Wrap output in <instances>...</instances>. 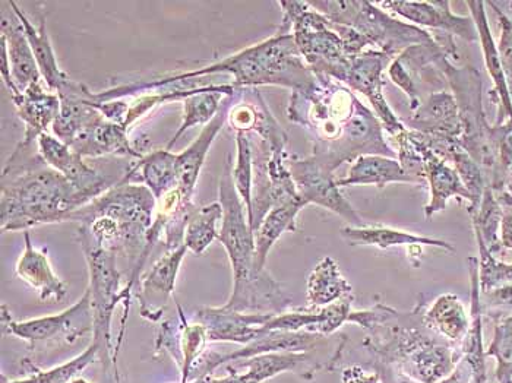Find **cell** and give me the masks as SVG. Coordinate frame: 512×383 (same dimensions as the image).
I'll return each instance as SVG.
<instances>
[{
  "mask_svg": "<svg viewBox=\"0 0 512 383\" xmlns=\"http://www.w3.org/2000/svg\"><path fill=\"white\" fill-rule=\"evenodd\" d=\"M287 116L308 132L312 157L330 172L362 155L397 158L378 116L333 78L316 75L311 87L293 91Z\"/></svg>",
  "mask_w": 512,
  "mask_h": 383,
  "instance_id": "1",
  "label": "cell"
},
{
  "mask_svg": "<svg viewBox=\"0 0 512 383\" xmlns=\"http://www.w3.org/2000/svg\"><path fill=\"white\" fill-rule=\"evenodd\" d=\"M34 147L18 144L6 161L2 173V231H27L40 224L62 223L90 204Z\"/></svg>",
  "mask_w": 512,
  "mask_h": 383,
  "instance_id": "2",
  "label": "cell"
},
{
  "mask_svg": "<svg viewBox=\"0 0 512 383\" xmlns=\"http://www.w3.org/2000/svg\"><path fill=\"white\" fill-rule=\"evenodd\" d=\"M220 204L223 207L218 239L229 255L235 287L227 309L236 312L256 310L258 313H280L290 300L267 272L255 268V236L248 221V212L237 195L232 166L227 160L220 180Z\"/></svg>",
  "mask_w": 512,
  "mask_h": 383,
  "instance_id": "3",
  "label": "cell"
},
{
  "mask_svg": "<svg viewBox=\"0 0 512 383\" xmlns=\"http://www.w3.org/2000/svg\"><path fill=\"white\" fill-rule=\"evenodd\" d=\"M214 74H230L236 88H256L265 85L300 91L314 84L316 75L300 55L292 31L278 28L270 39L246 47L235 55L218 60L216 63L197 69L158 79L167 82L199 79Z\"/></svg>",
  "mask_w": 512,
  "mask_h": 383,
  "instance_id": "4",
  "label": "cell"
},
{
  "mask_svg": "<svg viewBox=\"0 0 512 383\" xmlns=\"http://www.w3.org/2000/svg\"><path fill=\"white\" fill-rule=\"evenodd\" d=\"M460 110L461 136L458 144L479 164L493 192L504 191L508 176L501 164L502 125H491L483 107L482 75L473 66H455L447 55L438 59Z\"/></svg>",
  "mask_w": 512,
  "mask_h": 383,
  "instance_id": "5",
  "label": "cell"
},
{
  "mask_svg": "<svg viewBox=\"0 0 512 383\" xmlns=\"http://www.w3.org/2000/svg\"><path fill=\"white\" fill-rule=\"evenodd\" d=\"M157 199L150 189L122 180L85 207L75 211L68 221H81L93 239L110 252L147 246L153 226Z\"/></svg>",
  "mask_w": 512,
  "mask_h": 383,
  "instance_id": "6",
  "label": "cell"
},
{
  "mask_svg": "<svg viewBox=\"0 0 512 383\" xmlns=\"http://www.w3.org/2000/svg\"><path fill=\"white\" fill-rule=\"evenodd\" d=\"M309 5L334 24L352 28L366 40L372 50H378L393 59L416 44L435 43L429 31L409 22L395 20L372 2L324 0L309 2Z\"/></svg>",
  "mask_w": 512,
  "mask_h": 383,
  "instance_id": "7",
  "label": "cell"
},
{
  "mask_svg": "<svg viewBox=\"0 0 512 383\" xmlns=\"http://www.w3.org/2000/svg\"><path fill=\"white\" fill-rule=\"evenodd\" d=\"M79 243L85 253L90 271L91 307L94 318V341L99 353L109 351L110 325L115 307L120 300L128 299L125 290L120 291V274L116 268V253L104 249L85 227H79Z\"/></svg>",
  "mask_w": 512,
  "mask_h": 383,
  "instance_id": "8",
  "label": "cell"
},
{
  "mask_svg": "<svg viewBox=\"0 0 512 383\" xmlns=\"http://www.w3.org/2000/svg\"><path fill=\"white\" fill-rule=\"evenodd\" d=\"M447 55L438 43L416 44L397 56L388 66V77L409 98L410 112L422 104V93L432 88V93L448 87L439 71L438 59Z\"/></svg>",
  "mask_w": 512,
  "mask_h": 383,
  "instance_id": "9",
  "label": "cell"
},
{
  "mask_svg": "<svg viewBox=\"0 0 512 383\" xmlns=\"http://www.w3.org/2000/svg\"><path fill=\"white\" fill-rule=\"evenodd\" d=\"M287 166L292 173L297 192L306 204H315L340 215L352 227L366 226L359 212L344 198L333 172L325 169L314 157L302 158L289 154Z\"/></svg>",
  "mask_w": 512,
  "mask_h": 383,
  "instance_id": "10",
  "label": "cell"
},
{
  "mask_svg": "<svg viewBox=\"0 0 512 383\" xmlns=\"http://www.w3.org/2000/svg\"><path fill=\"white\" fill-rule=\"evenodd\" d=\"M3 326L8 329L9 334L33 344L55 341L74 343L79 337L94 329L90 290L85 291L84 296L74 306L58 315L43 316L24 322H6L3 319Z\"/></svg>",
  "mask_w": 512,
  "mask_h": 383,
  "instance_id": "11",
  "label": "cell"
},
{
  "mask_svg": "<svg viewBox=\"0 0 512 383\" xmlns=\"http://www.w3.org/2000/svg\"><path fill=\"white\" fill-rule=\"evenodd\" d=\"M393 60L378 50H365L353 58L352 65L343 81V84L347 85L350 90L368 98L375 115L384 126V131H387L391 138H395L407 129L403 120L395 115L384 96L385 81L382 75Z\"/></svg>",
  "mask_w": 512,
  "mask_h": 383,
  "instance_id": "12",
  "label": "cell"
},
{
  "mask_svg": "<svg viewBox=\"0 0 512 383\" xmlns=\"http://www.w3.org/2000/svg\"><path fill=\"white\" fill-rule=\"evenodd\" d=\"M385 12H393L409 24L416 27L432 28L436 33L450 34L467 43H477L476 25L472 17L454 14L451 2L435 0V2H414V0H395V2H375Z\"/></svg>",
  "mask_w": 512,
  "mask_h": 383,
  "instance_id": "13",
  "label": "cell"
},
{
  "mask_svg": "<svg viewBox=\"0 0 512 383\" xmlns=\"http://www.w3.org/2000/svg\"><path fill=\"white\" fill-rule=\"evenodd\" d=\"M39 154L53 170L69 180L88 202L99 198L116 185L109 177L85 163L81 155L56 136L43 134L37 139Z\"/></svg>",
  "mask_w": 512,
  "mask_h": 383,
  "instance_id": "14",
  "label": "cell"
},
{
  "mask_svg": "<svg viewBox=\"0 0 512 383\" xmlns=\"http://www.w3.org/2000/svg\"><path fill=\"white\" fill-rule=\"evenodd\" d=\"M409 136L425 161L426 185L429 186V202L425 207V217L432 218L438 212L447 208L450 199H457L460 204L467 202V208L472 205V195L467 191L454 167L448 166L447 161L429 150L416 134L409 129Z\"/></svg>",
  "mask_w": 512,
  "mask_h": 383,
  "instance_id": "15",
  "label": "cell"
},
{
  "mask_svg": "<svg viewBox=\"0 0 512 383\" xmlns=\"http://www.w3.org/2000/svg\"><path fill=\"white\" fill-rule=\"evenodd\" d=\"M470 9V17L474 21L479 34V43L482 47L483 60H485L486 71L493 82V88L489 91V100L495 104L496 120L495 125H502L507 120H512V100L508 91L507 79L499 59L498 46L493 40L491 25L486 15L485 2H467Z\"/></svg>",
  "mask_w": 512,
  "mask_h": 383,
  "instance_id": "16",
  "label": "cell"
},
{
  "mask_svg": "<svg viewBox=\"0 0 512 383\" xmlns=\"http://www.w3.org/2000/svg\"><path fill=\"white\" fill-rule=\"evenodd\" d=\"M274 313H243L227 307H205L199 310L198 319L207 329L208 340L251 343L265 334L262 326Z\"/></svg>",
  "mask_w": 512,
  "mask_h": 383,
  "instance_id": "17",
  "label": "cell"
},
{
  "mask_svg": "<svg viewBox=\"0 0 512 383\" xmlns=\"http://www.w3.org/2000/svg\"><path fill=\"white\" fill-rule=\"evenodd\" d=\"M17 107L18 116L25 125L24 136L20 144L25 147L37 145V139L47 134L59 115L60 100L58 94L44 88V81L34 82L25 91L11 96Z\"/></svg>",
  "mask_w": 512,
  "mask_h": 383,
  "instance_id": "18",
  "label": "cell"
},
{
  "mask_svg": "<svg viewBox=\"0 0 512 383\" xmlns=\"http://www.w3.org/2000/svg\"><path fill=\"white\" fill-rule=\"evenodd\" d=\"M403 120V119H401ZM407 129L420 134L455 139L461 136L460 110L450 91H438L422 101L409 119L403 120Z\"/></svg>",
  "mask_w": 512,
  "mask_h": 383,
  "instance_id": "19",
  "label": "cell"
},
{
  "mask_svg": "<svg viewBox=\"0 0 512 383\" xmlns=\"http://www.w3.org/2000/svg\"><path fill=\"white\" fill-rule=\"evenodd\" d=\"M235 97L236 94H233V96L224 98L220 112L217 113L216 117L202 128L201 134L185 151L176 154L178 188L191 198H194L195 186H197L199 174H201L202 167H204L208 151H210L211 145L214 144L217 135L220 134L221 129L224 128L227 119H229V112L233 103H235Z\"/></svg>",
  "mask_w": 512,
  "mask_h": 383,
  "instance_id": "20",
  "label": "cell"
},
{
  "mask_svg": "<svg viewBox=\"0 0 512 383\" xmlns=\"http://www.w3.org/2000/svg\"><path fill=\"white\" fill-rule=\"evenodd\" d=\"M0 27H2L0 40L8 53L12 79H14L18 90L25 91L34 82L43 81L33 50H31L24 28H22L21 21L18 20L14 9L11 8L9 11L3 9Z\"/></svg>",
  "mask_w": 512,
  "mask_h": 383,
  "instance_id": "21",
  "label": "cell"
},
{
  "mask_svg": "<svg viewBox=\"0 0 512 383\" xmlns=\"http://www.w3.org/2000/svg\"><path fill=\"white\" fill-rule=\"evenodd\" d=\"M186 250L188 248L185 245L172 249L151 267L147 277L142 281V316L151 319L158 318L161 313V305L167 302L175 290L176 277H178L180 264L185 258Z\"/></svg>",
  "mask_w": 512,
  "mask_h": 383,
  "instance_id": "22",
  "label": "cell"
},
{
  "mask_svg": "<svg viewBox=\"0 0 512 383\" xmlns=\"http://www.w3.org/2000/svg\"><path fill=\"white\" fill-rule=\"evenodd\" d=\"M24 240L25 250L17 264L18 277L34 288L43 302H60L68 293V287L53 272L46 250L34 248L28 231H24Z\"/></svg>",
  "mask_w": 512,
  "mask_h": 383,
  "instance_id": "23",
  "label": "cell"
},
{
  "mask_svg": "<svg viewBox=\"0 0 512 383\" xmlns=\"http://www.w3.org/2000/svg\"><path fill=\"white\" fill-rule=\"evenodd\" d=\"M72 150L82 158L104 157V155H119V157H144L141 148L129 139V132L119 123L110 122L106 117L97 122L90 131L79 138Z\"/></svg>",
  "mask_w": 512,
  "mask_h": 383,
  "instance_id": "24",
  "label": "cell"
},
{
  "mask_svg": "<svg viewBox=\"0 0 512 383\" xmlns=\"http://www.w3.org/2000/svg\"><path fill=\"white\" fill-rule=\"evenodd\" d=\"M120 180L132 185L145 186L158 201L167 192L178 188L176 154L169 150L151 151L132 164Z\"/></svg>",
  "mask_w": 512,
  "mask_h": 383,
  "instance_id": "25",
  "label": "cell"
},
{
  "mask_svg": "<svg viewBox=\"0 0 512 383\" xmlns=\"http://www.w3.org/2000/svg\"><path fill=\"white\" fill-rule=\"evenodd\" d=\"M237 88L233 84L208 85V87L195 88L194 93L183 100V116L178 131L172 136L166 150L172 151L180 136L185 135L195 126H205L220 112L224 98L236 94Z\"/></svg>",
  "mask_w": 512,
  "mask_h": 383,
  "instance_id": "26",
  "label": "cell"
},
{
  "mask_svg": "<svg viewBox=\"0 0 512 383\" xmlns=\"http://www.w3.org/2000/svg\"><path fill=\"white\" fill-rule=\"evenodd\" d=\"M9 5L14 9L18 20L21 21L25 36H27L28 43H30L31 50H33L34 58H36L37 65H39L44 84L47 85L50 91L56 93L60 85L68 81L69 77L66 72L62 71L58 59H56L52 41H50L49 34H47L46 18L41 17L39 27H36V25L31 22L30 18L22 12L17 2L9 0Z\"/></svg>",
  "mask_w": 512,
  "mask_h": 383,
  "instance_id": "27",
  "label": "cell"
},
{
  "mask_svg": "<svg viewBox=\"0 0 512 383\" xmlns=\"http://www.w3.org/2000/svg\"><path fill=\"white\" fill-rule=\"evenodd\" d=\"M393 183L414 185L412 177L404 172L400 161L385 155H362L352 164L347 176L337 180L340 189L359 185H375L382 189Z\"/></svg>",
  "mask_w": 512,
  "mask_h": 383,
  "instance_id": "28",
  "label": "cell"
},
{
  "mask_svg": "<svg viewBox=\"0 0 512 383\" xmlns=\"http://www.w3.org/2000/svg\"><path fill=\"white\" fill-rule=\"evenodd\" d=\"M341 236L355 245L375 246L378 249H390L395 246H434V248L455 252L454 246L444 240L432 239V237L419 236L410 231L391 229V227L363 226L344 227Z\"/></svg>",
  "mask_w": 512,
  "mask_h": 383,
  "instance_id": "29",
  "label": "cell"
},
{
  "mask_svg": "<svg viewBox=\"0 0 512 383\" xmlns=\"http://www.w3.org/2000/svg\"><path fill=\"white\" fill-rule=\"evenodd\" d=\"M302 198L286 204L277 205L265 215L262 223L256 229L255 236V268L258 272H264L268 253L276 245L278 239L286 231H296L297 215L306 207Z\"/></svg>",
  "mask_w": 512,
  "mask_h": 383,
  "instance_id": "30",
  "label": "cell"
},
{
  "mask_svg": "<svg viewBox=\"0 0 512 383\" xmlns=\"http://www.w3.org/2000/svg\"><path fill=\"white\" fill-rule=\"evenodd\" d=\"M423 322L434 334L454 343L466 340L472 326L463 302L451 293L442 294L435 300L431 309L423 313Z\"/></svg>",
  "mask_w": 512,
  "mask_h": 383,
  "instance_id": "31",
  "label": "cell"
},
{
  "mask_svg": "<svg viewBox=\"0 0 512 383\" xmlns=\"http://www.w3.org/2000/svg\"><path fill=\"white\" fill-rule=\"evenodd\" d=\"M352 294V286L331 256L322 258L309 274L308 307L330 306Z\"/></svg>",
  "mask_w": 512,
  "mask_h": 383,
  "instance_id": "32",
  "label": "cell"
},
{
  "mask_svg": "<svg viewBox=\"0 0 512 383\" xmlns=\"http://www.w3.org/2000/svg\"><path fill=\"white\" fill-rule=\"evenodd\" d=\"M223 221V207L220 201L197 208L189 218L183 245L197 255L218 239L217 223Z\"/></svg>",
  "mask_w": 512,
  "mask_h": 383,
  "instance_id": "33",
  "label": "cell"
},
{
  "mask_svg": "<svg viewBox=\"0 0 512 383\" xmlns=\"http://www.w3.org/2000/svg\"><path fill=\"white\" fill-rule=\"evenodd\" d=\"M236 163L232 169L233 183L237 195L242 199L248 212V221H252V201H254V148L251 136L236 132Z\"/></svg>",
  "mask_w": 512,
  "mask_h": 383,
  "instance_id": "34",
  "label": "cell"
},
{
  "mask_svg": "<svg viewBox=\"0 0 512 383\" xmlns=\"http://www.w3.org/2000/svg\"><path fill=\"white\" fill-rule=\"evenodd\" d=\"M472 217L474 234L482 239L486 248L492 255H499L504 250L499 239V229H501L502 208L496 201L495 193L491 188H486L480 201L479 210L474 212Z\"/></svg>",
  "mask_w": 512,
  "mask_h": 383,
  "instance_id": "35",
  "label": "cell"
},
{
  "mask_svg": "<svg viewBox=\"0 0 512 383\" xmlns=\"http://www.w3.org/2000/svg\"><path fill=\"white\" fill-rule=\"evenodd\" d=\"M447 163L453 164L455 172L460 176L461 182L466 186L467 191L472 195V205L467 208L470 215L479 210L480 201L483 193L488 188L485 173L480 169L479 164L470 157L458 142H455L448 153Z\"/></svg>",
  "mask_w": 512,
  "mask_h": 383,
  "instance_id": "36",
  "label": "cell"
},
{
  "mask_svg": "<svg viewBox=\"0 0 512 383\" xmlns=\"http://www.w3.org/2000/svg\"><path fill=\"white\" fill-rule=\"evenodd\" d=\"M486 356H493L498 362V383H512V315L495 322V334Z\"/></svg>",
  "mask_w": 512,
  "mask_h": 383,
  "instance_id": "37",
  "label": "cell"
},
{
  "mask_svg": "<svg viewBox=\"0 0 512 383\" xmlns=\"http://www.w3.org/2000/svg\"><path fill=\"white\" fill-rule=\"evenodd\" d=\"M476 236V234H474ZM477 246H479V286L480 293H486L493 288L508 286L512 284V262H505L496 259L486 248L479 236H476Z\"/></svg>",
  "mask_w": 512,
  "mask_h": 383,
  "instance_id": "38",
  "label": "cell"
},
{
  "mask_svg": "<svg viewBox=\"0 0 512 383\" xmlns=\"http://www.w3.org/2000/svg\"><path fill=\"white\" fill-rule=\"evenodd\" d=\"M299 359V354H271V356L256 357L249 364L251 370L248 373L233 375L217 383H261L277 375L278 372L289 369Z\"/></svg>",
  "mask_w": 512,
  "mask_h": 383,
  "instance_id": "39",
  "label": "cell"
},
{
  "mask_svg": "<svg viewBox=\"0 0 512 383\" xmlns=\"http://www.w3.org/2000/svg\"><path fill=\"white\" fill-rule=\"evenodd\" d=\"M97 354H99V348H97L96 344H91L87 351H84L81 356L68 364L47 370V372L37 373V375H34L33 378L30 379L11 383H68L74 376H77L81 370H84L88 364L93 363Z\"/></svg>",
  "mask_w": 512,
  "mask_h": 383,
  "instance_id": "40",
  "label": "cell"
},
{
  "mask_svg": "<svg viewBox=\"0 0 512 383\" xmlns=\"http://www.w3.org/2000/svg\"><path fill=\"white\" fill-rule=\"evenodd\" d=\"M391 139L397 144V160L400 161L404 172L412 177L414 185H425V161L410 139L409 129Z\"/></svg>",
  "mask_w": 512,
  "mask_h": 383,
  "instance_id": "41",
  "label": "cell"
},
{
  "mask_svg": "<svg viewBox=\"0 0 512 383\" xmlns=\"http://www.w3.org/2000/svg\"><path fill=\"white\" fill-rule=\"evenodd\" d=\"M486 5L491 6L496 17H498L499 41L496 46H498L499 59H501L502 69H504L512 100V18L499 8L498 3L489 2Z\"/></svg>",
  "mask_w": 512,
  "mask_h": 383,
  "instance_id": "42",
  "label": "cell"
},
{
  "mask_svg": "<svg viewBox=\"0 0 512 383\" xmlns=\"http://www.w3.org/2000/svg\"><path fill=\"white\" fill-rule=\"evenodd\" d=\"M483 316L498 322L512 315V284L480 293Z\"/></svg>",
  "mask_w": 512,
  "mask_h": 383,
  "instance_id": "43",
  "label": "cell"
},
{
  "mask_svg": "<svg viewBox=\"0 0 512 383\" xmlns=\"http://www.w3.org/2000/svg\"><path fill=\"white\" fill-rule=\"evenodd\" d=\"M502 208V207H501ZM499 239L504 249L512 250V208H502L501 229H499Z\"/></svg>",
  "mask_w": 512,
  "mask_h": 383,
  "instance_id": "44",
  "label": "cell"
},
{
  "mask_svg": "<svg viewBox=\"0 0 512 383\" xmlns=\"http://www.w3.org/2000/svg\"><path fill=\"white\" fill-rule=\"evenodd\" d=\"M343 383H379L378 376L368 375L360 367H349L344 370Z\"/></svg>",
  "mask_w": 512,
  "mask_h": 383,
  "instance_id": "45",
  "label": "cell"
},
{
  "mask_svg": "<svg viewBox=\"0 0 512 383\" xmlns=\"http://www.w3.org/2000/svg\"><path fill=\"white\" fill-rule=\"evenodd\" d=\"M466 362V360H464ZM470 369L469 363H467V370ZM466 369H463V367H458V369H455L453 372V375L450 376V378L447 379V381L441 382V383H469L470 378H473L472 370H470L469 373H467Z\"/></svg>",
  "mask_w": 512,
  "mask_h": 383,
  "instance_id": "46",
  "label": "cell"
},
{
  "mask_svg": "<svg viewBox=\"0 0 512 383\" xmlns=\"http://www.w3.org/2000/svg\"><path fill=\"white\" fill-rule=\"evenodd\" d=\"M508 6L512 9V2L508 3Z\"/></svg>",
  "mask_w": 512,
  "mask_h": 383,
  "instance_id": "47",
  "label": "cell"
}]
</instances>
